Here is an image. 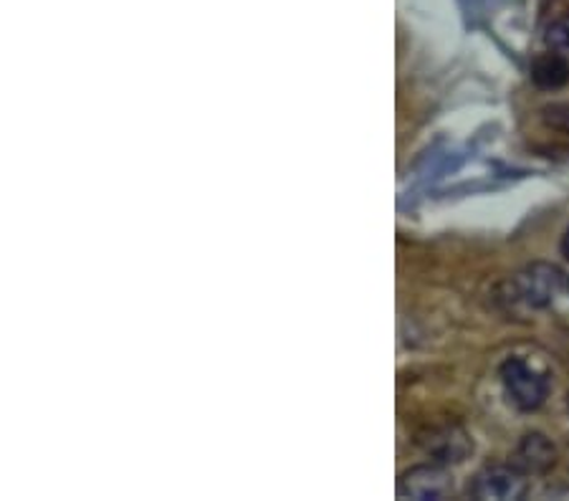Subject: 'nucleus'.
Returning a JSON list of instances; mask_svg holds the SVG:
<instances>
[{
    "mask_svg": "<svg viewBox=\"0 0 569 501\" xmlns=\"http://www.w3.org/2000/svg\"><path fill=\"white\" fill-rule=\"evenodd\" d=\"M468 491L479 501H519L527 497L529 477L513 463H491L476 473Z\"/></svg>",
    "mask_w": 569,
    "mask_h": 501,
    "instance_id": "obj_3",
    "label": "nucleus"
},
{
    "mask_svg": "<svg viewBox=\"0 0 569 501\" xmlns=\"http://www.w3.org/2000/svg\"><path fill=\"white\" fill-rule=\"evenodd\" d=\"M499 378L509 403L521 413H535L549 395V380L527 360L507 358L499 368Z\"/></svg>",
    "mask_w": 569,
    "mask_h": 501,
    "instance_id": "obj_2",
    "label": "nucleus"
},
{
    "mask_svg": "<svg viewBox=\"0 0 569 501\" xmlns=\"http://www.w3.org/2000/svg\"><path fill=\"white\" fill-rule=\"evenodd\" d=\"M559 249H562V257L569 261V226H567V231L562 236V243H559Z\"/></svg>",
    "mask_w": 569,
    "mask_h": 501,
    "instance_id": "obj_10",
    "label": "nucleus"
},
{
    "mask_svg": "<svg viewBox=\"0 0 569 501\" xmlns=\"http://www.w3.org/2000/svg\"><path fill=\"white\" fill-rule=\"evenodd\" d=\"M567 410H569V395H567Z\"/></svg>",
    "mask_w": 569,
    "mask_h": 501,
    "instance_id": "obj_11",
    "label": "nucleus"
},
{
    "mask_svg": "<svg viewBox=\"0 0 569 501\" xmlns=\"http://www.w3.org/2000/svg\"><path fill=\"white\" fill-rule=\"evenodd\" d=\"M545 41L549 46V51H557V53H562V57H569V13L559 16L557 21L549 23Z\"/></svg>",
    "mask_w": 569,
    "mask_h": 501,
    "instance_id": "obj_8",
    "label": "nucleus"
},
{
    "mask_svg": "<svg viewBox=\"0 0 569 501\" xmlns=\"http://www.w3.org/2000/svg\"><path fill=\"white\" fill-rule=\"evenodd\" d=\"M453 494V479L443 463H418L400 473L398 497L416 501H438Z\"/></svg>",
    "mask_w": 569,
    "mask_h": 501,
    "instance_id": "obj_4",
    "label": "nucleus"
},
{
    "mask_svg": "<svg viewBox=\"0 0 569 501\" xmlns=\"http://www.w3.org/2000/svg\"><path fill=\"white\" fill-rule=\"evenodd\" d=\"M565 284V273L555 263L537 261L513 273L509 281H503L499 291V302L509 312H539V309L552 307Z\"/></svg>",
    "mask_w": 569,
    "mask_h": 501,
    "instance_id": "obj_1",
    "label": "nucleus"
},
{
    "mask_svg": "<svg viewBox=\"0 0 569 501\" xmlns=\"http://www.w3.org/2000/svg\"><path fill=\"white\" fill-rule=\"evenodd\" d=\"M423 451L436 463L451 467V463H463L473 451V441L458 423H443L430 428V431L420 439Z\"/></svg>",
    "mask_w": 569,
    "mask_h": 501,
    "instance_id": "obj_5",
    "label": "nucleus"
},
{
    "mask_svg": "<svg viewBox=\"0 0 569 501\" xmlns=\"http://www.w3.org/2000/svg\"><path fill=\"white\" fill-rule=\"evenodd\" d=\"M531 81L545 91H557L569 84V57L549 51L531 61Z\"/></svg>",
    "mask_w": 569,
    "mask_h": 501,
    "instance_id": "obj_7",
    "label": "nucleus"
},
{
    "mask_svg": "<svg viewBox=\"0 0 569 501\" xmlns=\"http://www.w3.org/2000/svg\"><path fill=\"white\" fill-rule=\"evenodd\" d=\"M547 114H549V122H552L555 127H562V130L569 132V104L547 109Z\"/></svg>",
    "mask_w": 569,
    "mask_h": 501,
    "instance_id": "obj_9",
    "label": "nucleus"
},
{
    "mask_svg": "<svg viewBox=\"0 0 569 501\" xmlns=\"http://www.w3.org/2000/svg\"><path fill=\"white\" fill-rule=\"evenodd\" d=\"M513 467H519L527 477H541L557 463L555 443L545 433H527L513 451Z\"/></svg>",
    "mask_w": 569,
    "mask_h": 501,
    "instance_id": "obj_6",
    "label": "nucleus"
}]
</instances>
